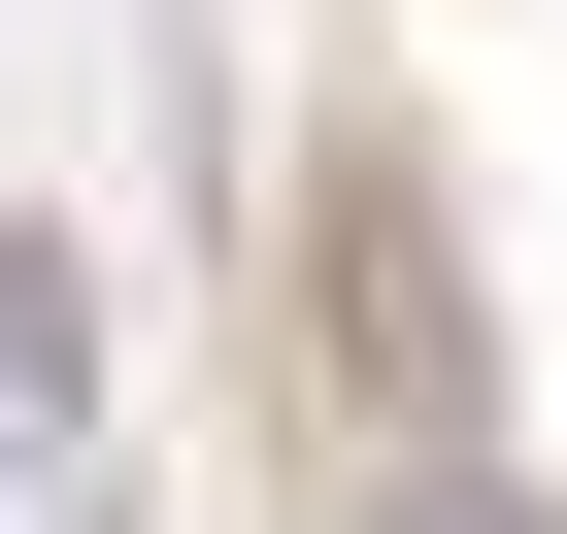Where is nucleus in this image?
<instances>
[{
  "mask_svg": "<svg viewBox=\"0 0 567 534\" xmlns=\"http://www.w3.org/2000/svg\"><path fill=\"white\" fill-rule=\"evenodd\" d=\"M301 368H334V434H368V468H467V267H434V201H401V167H334V201H301Z\"/></svg>",
  "mask_w": 567,
  "mask_h": 534,
  "instance_id": "1",
  "label": "nucleus"
},
{
  "mask_svg": "<svg viewBox=\"0 0 567 534\" xmlns=\"http://www.w3.org/2000/svg\"><path fill=\"white\" fill-rule=\"evenodd\" d=\"M68 434H101V267L0 234V468H68Z\"/></svg>",
  "mask_w": 567,
  "mask_h": 534,
  "instance_id": "2",
  "label": "nucleus"
},
{
  "mask_svg": "<svg viewBox=\"0 0 567 534\" xmlns=\"http://www.w3.org/2000/svg\"><path fill=\"white\" fill-rule=\"evenodd\" d=\"M368 534H534V501H501V468H368Z\"/></svg>",
  "mask_w": 567,
  "mask_h": 534,
  "instance_id": "3",
  "label": "nucleus"
}]
</instances>
